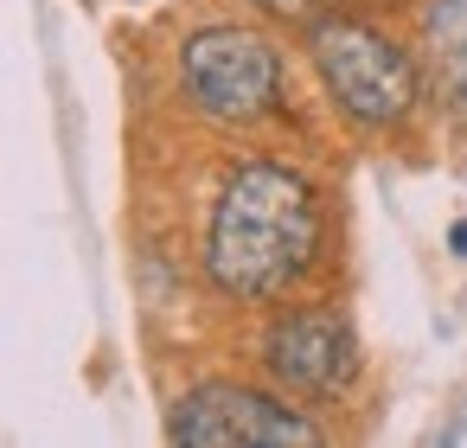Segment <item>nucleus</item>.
<instances>
[{"label":"nucleus","instance_id":"nucleus-1","mask_svg":"<svg viewBox=\"0 0 467 448\" xmlns=\"http://www.w3.org/2000/svg\"><path fill=\"white\" fill-rule=\"evenodd\" d=\"M327 212L301 167L288 161H237L212 224H205V276L231 301H282L320 263Z\"/></svg>","mask_w":467,"mask_h":448},{"label":"nucleus","instance_id":"nucleus-2","mask_svg":"<svg viewBox=\"0 0 467 448\" xmlns=\"http://www.w3.org/2000/svg\"><path fill=\"white\" fill-rule=\"evenodd\" d=\"M307 58H314L327 103L365 135H397L429 90L422 58L410 46H397L378 20H358L339 7L307 26Z\"/></svg>","mask_w":467,"mask_h":448},{"label":"nucleus","instance_id":"nucleus-3","mask_svg":"<svg viewBox=\"0 0 467 448\" xmlns=\"http://www.w3.org/2000/svg\"><path fill=\"white\" fill-rule=\"evenodd\" d=\"M180 90L205 122L256 129L282 109V52L256 26H199L180 46Z\"/></svg>","mask_w":467,"mask_h":448},{"label":"nucleus","instance_id":"nucleus-4","mask_svg":"<svg viewBox=\"0 0 467 448\" xmlns=\"http://www.w3.org/2000/svg\"><path fill=\"white\" fill-rule=\"evenodd\" d=\"M358 333L339 307H282L263 327V371L307 403H333L358 378Z\"/></svg>","mask_w":467,"mask_h":448},{"label":"nucleus","instance_id":"nucleus-5","mask_svg":"<svg viewBox=\"0 0 467 448\" xmlns=\"http://www.w3.org/2000/svg\"><path fill=\"white\" fill-rule=\"evenodd\" d=\"M167 435L186 442V448H237V442H295V448H307V442H320V429L288 397H269L256 384H224V378L192 384L173 403Z\"/></svg>","mask_w":467,"mask_h":448},{"label":"nucleus","instance_id":"nucleus-6","mask_svg":"<svg viewBox=\"0 0 467 448\" xmlns=\"http://www.w3.org/2000/svg\"><path fill=\"white\" fill-rule=\"evenodd\" d=\"M422 78L454 129H467V0L422 7Z\"/></svg>","mask_w":467,"mask_h":448},{"label":"nucleus","instance_id":"nucleus-7","mask_svg":"<svg viewBox=\"0 0 467 448\" xmlns=\"http://www.w3.org/2000/svg\"><path fill=\"white\" fill-rule=\"evenodd\" d=\"M250 7H256L263 20H282V26H301V33H307L320 14L339 7V0H250Z\"/></svg>","mask_w":467,"mask_h":448},{"label":"nucleus","instance_id":"nucleus-8","mask_svg":"<svg viewBox=\"0 0 467 448\" xmlns=\"http://www.w3.org/2000/svg\"><path fill=\"white\" fill-rule=\"evenodd\" d=\"M448 250H454V256H467V218H461V224H448Z\"/></svg>","mask_w":467,"mask_h":448},{"label":"nucleus","instance_id":"nucleus-9","mask_svg":"<svg viewBox=\"0 0 467 448\" xmlns=\"http://www.w3.org/2000/svg\"><path fill=\"white\" fill-rule=\"evenodd\" d=\"M365 7H390V0H365Z\"/></svg>","mask_w":467,"mask_h":448}]
</instances>
